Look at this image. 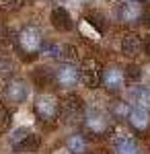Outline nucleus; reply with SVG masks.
Instances as JSON below:
<instances>
[{
    "mask_svg": "<svg viewBox=\"0 0 150 154\" xmlns=\"http://www.w3.org/2000/svg\"><path fill=\"white\" fill-rule=\"evenodd\" d=\"M39 144H41L39 136H37V134H31V131H29V134L25 136L23 140L19 142V148H21V150H27V152H33V150H37V148H39Z\"/></svg>",
    "mask_w": 150,
    "mask_h": 154,
    "instance_id": "16",
    "label": "nucleus"
},
{
    "mask_svg": "<svg viewBox=\"0 0 150 154\" xmlns=\"http://www.w3.org/2000/svg\"><path fill=\"white\" fill-rule=\"evenodd\" d=\"M41 49L45 51L49 58H60L62 56V45H56V43H43Z\"/></svg>",
    "mask_w": 150,
    "mask_h": 154,
    "instance_id": "19",
    "label": "nucleus"
},
{
    "mask_svg": "<svg viewBox=\"0 0 150 154\" xmlns=\"http://www.w3.org/2000/svg\"><path fill=\"white\" fill-rule=\"evenodd\" d=\"M56 82L60 86L72 88L80 82V70H76V66H72V64H64L56 70Z\"/></svg>",
    "mask_w": 150,
    "mask_h": 154,
    "instance_id": "5",
    "label": "nucleus"
},
{
    "mask_svg": "<svg viewBox=\"0 0 150 154\" xmlns=\"http://www.w3.org/2000/svg\"><path fill=\"white\" fill-rule=\"evenodd\" d=\"M113 152L115 154H140V150H138V144L130 136L117 134V136H113Z\"/></svg>",
    "mask_w": 150,
    "mask_h": 154,
    "instance_id": "12",
    "label": "nucleus"
},
{
    "mask_svg": "<svg viewBox=\"0 0 150 154\" xmlns=\"http://www.w3.org/2000/svg\"><path fill=\"white\" fill-rule=\"evenodd\" d=\"M86 128H89V131L101 136V134H105V131L109 130V119H107V115H105L103 111L89 109L86 111Z\"/></svg>",
    "mask_w": 150,
    "mask_h": 154,
    "instance_id": "6",
    "label": "nucleus"
},
{
    "mask_svg": "<svg viewBox=\"0 0 150 154\" xmlns=\"http://www.w3.org/2000/svg\"><path fill=\"white\" fill-rule=\"evenodd\" d=\"M111 113H113L115 117H127V113H130V105L121 103V101H117V103H113V107H111Z\"/></svg>",
    "mask_w": 150,
    "mask_h": 154,
    "instance_id": "18",
    "label": "nucleus"
},
{
    "mask_svg": "<svg viewBox=\"0 0 150 154\" xmlns=\"http://www.w3.org/2000/svg\"><path fill=\"white\" fill-rule=\"evenodd\" d=\"M52 25L58 29V31H70L74 23H72V17H70V12L64 8V6H56L54 11H52Z\"/></svg>",
    "mask_w": 150,
    "mask_h": 154,
    "instance_id": "13",
    "label": "nucleus"
},
{
    "mask_svg": "<svg viewBox=\"0 0 150 154\" xmlns=\"http://www.w3.org/2000/svg\"><path fill=\"white\" fill-rule=\"evenodd\" d=\"M142 25L146 29H150V11H144V14H142Z\"/></svg>",
    "mask_w": 150,
    "mask_h": 154,
    "instance_id": "25",
    "label": "nucleus"
},
{
    "mask_svg": "<svg viewBox=\"0 0 150 154\" xmlns=\"http://www.w3.org/2000/svg\"><path fill=\"white\" fill-rule=\"evenodd\" d=\"M8 123H11V115H8L6 107L0 103V131L6 130V128H8Z\"/></svg>",
    "mask_w": 150,
    "mask_h": 154,
    "instance_id": "21",
    "label": "nucleus"
},
{
    "mask_svg": "<svg viewBox=\"0 0 150 154\" xmlns=\"http://www.w3.org/2000/svg\"><path fill=\"white\" fill-rule=\"evenodd\" d=\"M80 80L86 88H97L103 82V64L95 58H86L80 64Z\"/></svg>",
    "mask_w": 150,
    "mask_h": 154,
    "instance_id": "2",
    "label": "nucleus"
},
{
    "mask_svg": "<svg viewBox=\"0 0 150 154\" xmlns=\"http://www.w3.org/2000/svg\"><path fill=\"white\" fill-rule=\"evenodd\" d=\"M142 14H144V8L140 6L138 0H130V2H121L115 11V17L126 25H132V23H138L142 21Z\"/></svg>",
    "mask_w": 150,
    "mask_h": 154,
    "instance_id": "4",
    "label": "nucleus"
},
{
    "mask_svg": "<svg viewBox=\"0 0 150 154\" xmlns=\"http://www.w3.org/2000/svg\"><path fill=\"white\" fill-rule=\"evenodd\" d=\"M119 48H121V54L127 56V58H134L142 51V39H140L138 33L134 31H127L121 35V41H119Z\"/></svg>",
    "mask_w": 150,
    "mask_h": 154,
    "instance_id": "8",
    "label": "nucleus"
},
{
    "mask_svg": "<svg viewBox=\"0 0 150 154\" xmlns=\"http://www.w3.org/2000/svg\"><path fill=\"white\" fill-rule=\"evenodd\" d=\"M92 154H109L107 150H97V152H92Z\"/></svg>",
    "mask_w": 150,
    "mask_h": 154,
    "instance_id": "27",
    "label": "nucleus"
},
{
    "mask_svg": "<svg viewBox=\"0 0 150 154\" xmlns=\"http://www.w3.org/2000/svg\"><path fill=\"white\" fill-rule=\"evenodd\" d=\"M66 146H68V150L72 154H84L86 152V140H84V136H80V134L70 136Z\"/></svg>",
    "mask_w": 150,
    "mask_h": 154,
    "instance_id": "14",
    "label": "nucleus"
},
{
    "mask_svg": "<svg viewBox=\"0 0 150 154\" xmlns=\"http://www.w3.org/2000/svg\"><path fill=\"white\" fill-rule=\"evenodd\" d=\"M123 78L130 80V82H138L140 78H142V70H140V66H136V64H127L126 72H123Z\"/></svg>",
    "mask_w": 150,
    "mask_h": 154,
    "instance_id": "17",
    "label": "nucleus"
},
{
    "mask_svg": "<svg viewBox=\"0 0 150 154\" xmlns=\"http://www.w3.org/2000/svg\"><path fill=\"white\" fill-rule=\"evenodd\" d=\"M60 113H62V117H66L68 121H74L82 113V99L78 95L64 97V101L60 103Z\"/></svg>",
    "mask_w": 150,
    "mask_h": 154,
    "instance_id": "7",
    "label": "nucleus"
},
{
    "mask_svg": "<svg viewBox=\"0 0 150 154\" xmlns=\"http://www.w3.org/2000/svg\"><path fill=\"white\" fill-rule=\"evenodd\" d=\"M62 58H64V60H70V62H74V60L78 58L76 48H74V45H64V48H62Z\"/></svg>",
    "mask_w": 150,
    "mask_h": 154,
    "instance_id": "23",
    "label": "nucleus"
},
{
    "mask_svg": "<svg viewBox=\"0 0 150 154\" xmlns=\"http://www.w3.org/2000/svg\"><path fill=\"white\" fill-rule=\"evenodd\" d=\"M35 113L43 121H52L60 115V101L54 95H39L35 101Z\"/></svg>",
    "mask_w": 150,
    "mask_h": 154,
    "instance_id": "3",
    "label": "nucleus"
},
{
    "mask_svg": "<svg viewBox=\"0 0 150 154\" xmlns=\"http://www.w3.org/2000/svg\"><path fill=\"white\" fill-rule=\"evenodd\" d=\"M142 49H144V51H146V54H148V56H150V35L146 37L144 41H142Z\"/></svg>",
    "mask_w": 150,
    "mask_h": 154,
    "instance_id": "26",
    "label": "nucleus"
},
{
    "mask_svg": "<svg viewBox=\"0 0 150 154\" xmlns=\"http://www.w3.org/2000/svg\"><path fill=\"white\" fill-rule=\"evenodd\" d=\"M27 134H29V130H17L14 134H12V140H14V142H21Z\"/></svg>",
    "mask_w": 150,
    "mask_h": 154,
    "instance_id": "24",
    "label": "nucleus"
},
{
    "mask_svg": "<svg viewBox=\"0 0 150 154\" xmlns=\"http://www.w3.org/2000/svg\"><path fill=\"white\" fill-rule=\"evenodd\" d=\"M4 95H6V99L11 103H23L27 99V86H25V82L21 78H12L4 86Z\"/></svg>",
    "mask_w": 150,
    "mask_h": 154,
    "instance_id": "9",
    "label": "nucleus"
},
{
    "mask_svg": "<svg viewBox=\"0 0 150 154\" xmlns=\"http://www.w3.org/2000/svg\"><path fill=\"white\" fill-rule=\"evenodd\" d=\"M33 78L39 86H47L49 82H56V72H52L49 68H37Z\"/></svg>",
    "mask_w": 150,
    "mask_h": 154,
    "instance_id": "15",
    "label": "nucleus"
},
{
    "mask_svg": "<svg viewBox=\"0 0 150 154\" xmlns=\"http://www.w3.org/2000/svg\"><path fill=\"white\" fill-rule=\"evenodd\" d=\"M132 95L136 97L140 103H150V88H146V86H138V88H134Z\"/></svg>",
    "mask_w": 150,
    "mask_h": 154,
    "instance_id": "20",
    "label": "nucleus"
},
{
    "mask_svg": "<svg viewBox=\"0 0 150 154\" xmlns=\"http://www.w3.org/2000/svg\"><path fill=\"white\" fill-rule=\"evenodd\" d=\"M21 4H23V0H0V8H4V11H17V8H21Z\"/></svg>",
    "mask_w": 150,
    "mask_h": 154,
    "instance_id": "22",
    "label": "nucleus"
},
{
    "mask_svg": "<svg viewBox=\"0 0 150 154\" xmlns=\"http://www.w3.org/2000/svg\"><path fill=\"white\" fill-rule=\"evenodd\" d=\"M127 119H130V125L138 131H144L150 125V113L146 111V107H132L130 113H127Z\"/></svg>",
    "mask_w": 150,
    "mask_h": 154,
    "instance_id": "10",
    "label": "nucleus"
},
{
    "mask_svg": "<svg viewBox=\"0 0 150 154\" xmlns=\"http://www.w3.org/2000/svg\"><path fill=\"white\" fill-rule=\"evenodd\" d=\"M17 45H19V49H21V54L25 58H29V56L35 58V54L43 45L41 31L37 27H25L23 31L19 33V37H17Z\"/></svg>",
    "mask_w": 150,
    "mask_h": 154,
    "instance_id": "1",
    "label": "nucleus"
},
{
    "mask_svg": "<svg viewBox=\"0 0 150 154\" xmlns=\"http://www.w3.org/2000/svg\"><path fill=\"white\" fill-rule=\"evenodd\" d=\"M103 84L107 91H119L121 84H123V72L115 64L109 66V68H103Z\"/></svg>",
    "mask_w": 150,
    "mask_h": 154,
    "instance_id": "11",
    "label": "nucleus"
}]
</instances>
